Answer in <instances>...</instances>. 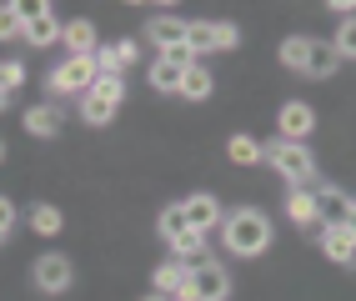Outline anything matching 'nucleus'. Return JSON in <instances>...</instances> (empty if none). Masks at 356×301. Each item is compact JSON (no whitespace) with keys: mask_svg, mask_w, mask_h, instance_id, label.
<instances>
[{"mask_svg":"<svg viewBox=\"0 0 356 301\" xmlns=\"http://www.w3.org/2000/svg\"><path fill=\"white\" fill-rule=\"evenodd\" d=\"M316 126V115H312V106H301V101H291L286 111H281V136H286V141H306V131Z\"/></svg>","mask_w":356,"mask_h":301,"instance_id":"nucleus-8","label":"nucleus"},{"mask_svg":"<svg viewBox=\"0 0 356 301\" xmlns=\"http://www.w3.org/2000/svg\"><path fill=\"white\" fill-rule=\"evenodd\" d=\"M96 81H101L96 56H70V60L60 65V71L51 76V90H60V96H65V90H81V96H86V90L96 86Z\"/></svg>","mask_w":356,"mask_h":301,"instance_id":"nucleus-4","label":"nucleus"},{"mask_svg":"<svg viewBox=\"0 0 356 301\" xmlns=\"http://www.w3.org/2000/svg\"><path fill=\"white\" fill-rule=\"evenodd\" d=\"M31 226L40 231V236H56V231H60V211H56V206H35V211H31Z\"/></svg>","mask_w":356,"mask_h":301,"instance_id":"nucleus-26","label":"nucleus"},{"mask_svg":"<svg viewBox=\"0 0 356 301\" xmlns=\"http://www.w3.org/2000/svg\"><path fill=\"white\" fill-rule=\"evenodd\" d=\"M146 35L161 45V51H181V45H186V20H176V15H156Z\"/></svg>","mask_w":356,"mask_h":301,"instance_id":"nucleus-10","label":"nucleus"},{"mask_svg":"<svg viewBox=\"0 0 356 301\" xmlns=\"http://www.w3.org/2000/svg\"><path fill=\"white\" fill-rule=\"evenodd\" d=\"M286 211H291V221H296V226H312V221H316V196L296 186V191H291V201H286Z\"/></svg>","mask_w":356,"mask_h":301,"instance_id":"nucleus-22","label":"nucleus"},{"mask_svg":"<svg viewBox=\"0 0 356 301\" xmlns=\"http://www.w3.org/2000/svg\"><path fill=\"white\" fill-rule=\"evenodd\" d=\"M131 60H136V45H131V40H121V45H106V51L96 56V65H101L106 76H121Z\"/></svg>","mask_w":356,"mask_h":301,"instance_id":"nucleus-13","label":"nucleus"},{"mask_svg":"<svg viewBox=\"0 0 356 301\" xmlns=\"http://www.w3.org/2000/svg\"><path fill=\"white\" fill-rule=\"evenodd\" d=\"M6 101H10V96H0V106H6Z\"/></svg>","mask_w":356,"mask_h":301,"instance_id":"nucleus-34","label":"nucleus"},{"mask_svg":"<svg viewBox=\"0 0 356 301\" xmlns=\"http://www.w3.org/2000/svg\"><path fill=\"white\" fill-rule=\"evenodd\" d=\"M20 81H26V71H20L15 60H0V96H10V90H15Z\"/></svg>","mask_w":356,"mask_h":301,"instance_id":"nucleus-29","label":"nucleus"},{"mask_svg":"<svg viewBox=\"0 0 356 301\" xmlns=\"http://www.w3.org/2000/svg\"><path fill=\"white\" fill-rule=\"evenodd\" d=\"M346 231H351V236H356V201H351V211H346V221H341Z\"/></svg>","mask_w":356,"mask_h":301,"instance_id":"nucleus-32","label":"nucleus"},{"mask_svg":"<svg viewBox=\"0 0 356 301\" xmlns=\"http://www.w3.org/2000/svg\"><path fill=\"white\" fill-rule=\"evenodd\" d=\"M161 236L171 241V246H181L186 236H191V226H186V211H181V206H171V211H161Z\"/></svg>","mask_w":356,"mask_h":301,"instance_id":"nucleus-20","label":"nucleus"},{"mask_svg":"<svg viewBox=\"0 0 356 301\" xmlns=\"http://www.w3.org/2000/svg\"><path fill=\"white\" fill-rule=\"evenodd\" d=\"M226 151H231V161H236V166H256V161H261V146L251 141V136H236V141H231Z\"/></svg>","mask_w":356,"mask_h":301,"instance_id":"nucleus-25","label":"nucleus"},{"mask_svg":"<svg viewBox=\"0 0 356 301\" xmlns=\"http://www.w3.org/2000/svg\"><path fill=\"white\" fill-rule=\"evenodd\" d=\"M90 90H96V96H106V101H115V106H121V96H126V86H121V76H106V71H101V81L90 86Z\"/></svg>","mask_w":356,"mask_h":301,"instance_id":"nucleus-28","label":"nucleus"},{"mask_svg":"<svg viewBox=\"0 0 356 301\" xmlns=\"http://www.w3.org/2000/svg\"><path fill=\"white\" fill-rule=\"evenodd\" d=\"M15 35H26V15H20V6H0V40Z\"/></svg>","mask_w":356,"mask_h":301,"instance_id":"nucleus-23","label":"nucleus"},{"mask_svg":"<svg viewBox=\"0 0 356 301\" xmlns=\"http://www.w3.org/2000/svg\"><path fill=\"white\" fill-rule=\"evenodd\" d=\"M10 226H15V206H10L6 196H0V241L10 236Z\"/></svg>","mask_w":356,"mask_h":301,"instance_id":"nucleus-30","label":"nucleus"},{"mask_svg":"<svg viewBox=\"0 0 356 301\" xmlns=\"http://www.w3.org/2000/svg\"><path fill=\"white\" fill-rule=\"evenodd\" d=\"M186 282H191V266H181V261L161 266V271H156V291H161V301H165V296H176Z\"/></svg>","mask_w":356,"mask_h":301,"instance_id":"nucleus-16","label":"nucleus"},{"mask_svg":"<svg viewBox=\"0 0 356 301\" xmlns=\"http://www.w3.org/2000/svg\"><path fill=\"white\" fill-rule=\"evenodd\" d=\"M331 45H337V56H356V15L341 20V31H337V40H331Z\"/></svg>","mask_w":356,"mask_h":301,"instance_id":"nucleus-27","label":"nucleus"},{"mask_svg":"<svg viewBox=\"0 0 356 301\" xmlns=\"http://www.w3.org/2000/svg\"><path fill=\"white\" fill-rule=\"evenodd\" d=\"M26 40H31V45H56V40H60V26H56V15L45 10V15L26 20Z\"/></svg>","mask_w":356,"mask_h":301,"instance_id":"nucleus-17","label":"nucleus"},{"mask_svg":"<svg viewBox=\"0 0 356 301\" xmlns=\"http://www.w3.org/2000/svg\"><path fill=\"white\" fill-rule=\"evenodd\" d=\"M151 301H161V296H151Z\"/></svg>","mask_w":356,"mask_h":301,"instance_id":"nucleus-35","label":"nucleus"},{"mask_svg":"<svg viewBox=\"0 0 356 301\" xmlns=\"http://www.w3.org/2000/svg\"><path fill=\"white\" fill-rule=\"evenodd\" d=\"M65 45H70V56H90V51H96V26H90V20H70V26H65Z\"/></svg>","mask_w":356,"mask_h":301,"instance_id":"nucleus-14","label":"nucleus"},{"mask_svg":"<svg viewBox=\"0 0 356 301\" xmlns=\"http://www.w3.org/2000/svg\"><path fill=\"white\" fill-rule=\"evenodd\" d=\"M226 296H231V282L221 266H196L191 282L176 291V301H226Z\"/></svg>","mask_w":356,"mask_h":301,"instance_id":"nucleus-3","label":"nucleus"},{"mask_svg":"<svg viewBox=\"0 0 356 301\" xmlns=\"http://www.w3.org/2000/svg\"><path fill=\"white\" fill-rule=\"evenodd\" d=\"M236 45V26L226 20H186V51L206 56V51H231Z\"/></svg>","mask_w":356,"mask_h":301,"instance_id":"nucleus-2","label":"nucleus"},{"mask_svg":"<svg viewBox=\"0 0 356 301\" xmlns=\"http://www.w3.org/2000/svg\"><path fill=\"white\" fill-rule=\"evenodd\" d=\"M176 251H181V257H196V251H201V231H191V236H186Z\"/></svg>","mask_w":356,"mask_h":301,"instance_id":"nucleus-31","label":"nucleus"},{"mask_svg":"<svg viewBox=\"0 0 356 301\" xmlns=\"http://www.w3.org/2000/svg\"><path fill=\"white\" fill-rule=\"evenodd\" d=\"M0 161H6V141H0Z\"/></svg>","mask_w":356,"mask_h":301,"instance_id":"nucleus-33","label":"nucleus"},{"mask_svg":"<svg viewBox=\"0 0 356 301\" xmlns=\"http://www.w3.org/2000/svg\"><path fill=\"white\" fill-rule=\"evenodd\" d=\"M181 211H186V226H191V231H201V236H206V231L221 221V206L211 201V196H191V201L181 206Z\"/></svg>","mask_w":356,"mask_h":301,"instance_id":"nucleus-9","label":"nucleus"},{"mask_svg":"<svg viewBox=\"0 0 356 301\" xmlns=\"http://www.w3.org/2000/svg\"><path fill=\"white\" fill-rule=\"evenodd\" d=\"M346 211H351V201H346L341 191H316V221L341 226V221H346Z\"/></svg>","mask_w":356,"mask_h":301,"instance_id":"nucleus-12","label":"nucleus"},{"mask_svg":"<svg viewBox=\"0 0 356 301\" xmlns=\"http://www.w3.org/2000/svg\"><path fill=\"white\" fill-rule=\"evenodd\" d=\"M337 45H326V40H312V51H306V71H312V76H331V71H337Z\"/></svg>","mask_w":356,"mask_h":301,"instance_id":"nucleus-15","label":"nucleus"},{"mask_svg":"<svg viewBox=\"0 0 356 301\" xmlns=\"http://www.w3.org/2000/svg\"><path fill=\"white\" fill-rule=\"evenodd\" d=\"M181 96L186 101H206L211 96V71H206V65H191V71L181 76Z\"/></svg>","mask_w":356,"mask_h":301,"instance_id":"nucleus-18","label":"nucleus"},{"mask_svg":"<svg viewBox=\"0 0 356 301\" xmlns=\"http://www.w3.org/2000/svg\"><path fill=\"white\" fill-rule=\"evenodd\" d=\"M226 246L236 251V257H256V251L271 246V221L261 211H236L226 221Z\"/></svg>","mask_w":356,"mask_h":301,"instance_id":"nucleus-1","label":"nucleus"},{"mask_svg":"<svg viewBox=\"0 0 356 301\" xmlns=\"http://www.w3.org/2000/svg\"><path fill=\"white\" fill-rule=\"evenodd\" d=\"M321 251H326L331 261H341V266H346V261L356 257V236H351L346 226H326V236H321Z\"/></svg>","mask_w":356,"mask_h":301,"instance_id":"nucleus-11","label":"nucleus"},{"mask_svg":"<svg viewBox=\"0 0 356 301\" xmlns=\"http://www.w3.org/2000/svg\"><path fill=\"white\" fill-rule=\"evenodd\" d=\"M26 131H31V136H56V131H60V111H56V106H35V111L26 115Z\"/></svg>","mask_w":356,"mask_h":301,"instance_id":"nucleus-19","label":"nucleus"},{"mask_svg":"<svg viewBox=\"0 0 356 301\" xmlns=\"http://www.w3.org/2000/svg\"><path fill=\"white\" fill-rule=\"evenodd\" d=\"M35 286L40 291H65L70 286V261L56 257V251H51V257H40L35 261Z\"/></svg>","mask_w":356,"mask_h":301,"instance_id":"nucleus-7","label":"nucleus"},{"mask_svg":"<svg viewBox=\"0 0 356 301\" xmlns=\"http://www.w3.org/2000/svg\"><path fill=\"white\" fill-rule=\"evenodd\" d=\"M266 156H271V166H276L281 176H286V181H296V186L316 176V166H312V151H306V146H296V141H281V146H271Z\"/></svg>","mask_w":356,"mask_h":301,"instance_id":"nucleus-5","label":"nucleus"},{"mask_svg":"<svg viewBox=\"0 0 356 301\" xmlns=\"http://www.w3.org/2000/svg\"><path fill=\"white\" fill-rule=\"evenodd\" d=\"M306 51H312V40L291 35L286 45H281V65H291V71H306Z\"/></svg>","mask_w":356,"mask_h":301,"instance_id":"nucleus-24","label":"nucleus"},{"mask_svg":"<svg viewBox=\"0 0 356 301\" xmlns=\"http://www.w3.org/2000/svg\"><path fill=\"white\" fill-rule=\"evenodd\" d=\"M191 65H196V60H191L186 45H181V51H165V56L151 65V86H156V90H181V76L191 71Z\"/></svg>","mask_w":356,"mask_h":301,"instance_id":"nucleus-6","label":"nucleus"},{"mask_svg":"<svg viewBox=\"0 0 356 301\" xmlns=\"http://www.w3.org/2000/svg\"><path fill=\"white\" fill-rule=\"evenodd\" d=\"M81 115L90 126H106L111 115H115V101H106V96H96V90H86V101H81Z\"/></svg>","mask_w":356,"mask_h":301,"instance_id":"nucleus-21","label":"nucleus"}]
</instances>
